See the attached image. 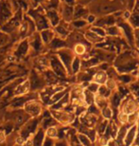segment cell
Wrapping results in <instances>:
<instances>
[{"mask_svg": "<svg viewBox=\"0 0 139 146\" xmlns=\"http://www.w3.org/2000/svg\"><path fill=\"white\" fill-rule=\"evenodd\" d=\"M32 19V21L35 24L36 31H44L46 29H49V22L45 15V10L43 9L42 6H39L37 8H32L30 9L27 13Z\"/></svg>", "mask_w": 139, "mask_h": 146, "instance_id": "cell-1", "label": "cell"}, {"mask_svg": "<svg viewBox=\"0 0 139 146\" xmlns=\"http://www.w3.org/2000/svg\"><path fill=\"white\" fill-rule=\"evenodd\" d=\"M15 10L9 0H0V27L13 16Z\"/></svg>", "mask_w": 139, "mask_h": 146, "instance_id": "cell-2", "label": "cell"}, {"mask_svg": "<svg viewBox=\"0 0 139 146\" xmlns=\"http://www.w3.org/2000/svg\"><path fill=\"white\" fill-rule=\"evenodd\" d=\"M45 15L49 22V25L53 26V27H57L58 23L60 21L57 11L54 9H48V10H45Z\"/></svg>", "mask_w": 139, "mask_h": 146, "instance_id": "cell-3", "label": "cell"}, {"mask_svg": "<svg viewBox=\"0 0 139 146\" xmlns=\"http://www.w3.org/2000/svg\"><path fill=\"white\" fill-rule=\"evenodd\" d=\"M26 110L30 115L37 116L41 112V106L39 104L35 103V102H30V103L26 104Z\"/></svg>", "mask_w": 139, "mask_h": 146, "instance_id": "cell-4", "label": "cell"}, {"mask_svg": "<svg viewBox=\"0 0 139 146\" xmlns=\"http://www.w3.org/2000/svg\"><path fill=\"white\" fill-rule=\"evenodd\" d=\"M40 36H41V39L43 42L45 44H49L54 39V33H53V31L50 30V29H46V30H44L41 31Z\"/></svg>", "mask_w": 139, "mask_h": 146, "instance_id": "cell-5", "label": "cell"}, {"mask_svg": "<svg viewBox=\"0 0 139 146\" xmlns=\"http://www.w3.org/2000/svg\"><path fill=\"white\" fill-rule=\"evenodd\" d=\"M28 48H30V42H28V39H24L19 44L15 54L17 56H23V55H25L28 52Z\"/></svg>", "mask_w": 139, "mask_h": 146, "instance_id": "cell-6", "label": "cell"}, {"mask_svg": "<svg viewBox=\"0 0 139 146\" xmlns=\"http://www.w3.org/2000/svg\"><path fill=\"white\" fill-rule=\"evenodd\" d=\"M50 63H51V66L55 70V72L58 73V74H60V75H62L63 73V68L62 64H61L56 58H52Z\"/></svg>", "mask_w": 139, "mask_h": 146, "instance_id": "cell-7", "label": "cell"}, {"mask_svg": "<svg viewBox=\"0 0 139 146\" xmlns=\"http://www.w3.org/2000/svg\"><path fill=\"white\" fill-rule=\"evenodd\" d=\"M28 89H30V82L26 81L25 83H23L22 84L18 86V87H17L15 90V93L16 94H23V93L28 92Z\"/></svg>", "mask_w": 139, "mask_h": 146, "instance_id": "cell-8", "label": "cell"}, {"mask_svg": "<svg viewBox=\"0 0 139 146\" xmlns=\"http://www.w3.org/2000/svg\"><path fill=\"white\" fill-rule=\"evenodd\" d=\"M9 41H10V35L8 33H4V31H0V48L6 45Z\"/></svg>", "mask_w": 139, "mask_h": 146, "instance_id": "cell-9", "label": "cell"}, {"mask_svg": "<svg viewBox=\"0 0 139 146\" xmlns=\"http://www.w3.org/2000/svg\"><path fill=\"white\" fill-rule=\"evenodd\" d=\"M135 131H136V127H134L132 128L131 131L128 133V135H127V138H126V144H130L131 142L132 141V139H134V137L135 135Z\"/></svg>", "mask_w": 139, "mask_h": 146, "instance_id": "cell-10", "label": "cell"}, {"mask_svg": "<svg viewBox=\"0 0 139 146\" xmlns=\"http://www.w3.org/2000/svg\"><path fill=\"white\" fill-rule=\"evenodd\" d=\"M95 81L98 84H103L106 81V74L103 72H99L95 76Z\"/></svg>", "mask_w": 139, "mask_h": 146, "instance_id": "cell-11", "label": "cell"}, {"mask_svg": "<svg viewBox=\"0 0 139 146\" xmlns=\"http://www.w3.org/2000/svg\"><path fill=\"white\" fill-rule=\"evenodd\" d=\"M134 107H135V106H134V102L130 101L126 104V106H125V108H124V111H125V113H132L135 109Z\"/></svg>", "mask_w": 139, "mask_h": 146, "instance_id": "cell-12", "label": "cell"}, {"mask_svg": "<svg viewBox=\"0 0 139 146\" xmlns=\"http://www.w3.org/2000/svg\"><path fill=\"white\" fill-rule=\"evenodd\" d=\"M49 44H50V46L52 48H62L63 42L60 39H53Z\"/></svg>", "mask_w": 139, "mask_h": 146, "instance_id": "cell-13", "label": "cell"}, {"mask_svg": "<svg viewBox=\"0 0 139 146\" xmlns=\"http://www.w3.org/2000/svg\"><path fill=\"white\" fill-rule=\"evenodd\" d=\"M72 13H73V11H72V9L70 7H68V6L63 10V15L65 19H67V20L70 19V17L72 15Z\"/></svg>", "mask_w": 139, "mask_h": 146, "instance_id": "cell-14", "label": "cell"}, {"mask_svg": "<svg viewBox=\"0 0 139 146\" xmlns=\"http://www.w3.org/2000/svg\"><path fill=\"white\" fill-rule=\"evenodd\" d=\"M42 139H43V132L40 131L38 133V135L35 137V139H34V146H40L42 143Z\"/></svg>", "mask_w": 139, "mask_h": 146, "instance_id": "cell-15", "label": "cell"}, {"mask_svg": "<svg viewBox=\"0 0 139 146\" xmlns=\"http://www.w3.org/2000/svg\"><path fill=\"white\" fill-rule=\"evenodd\" d=\"M75 51H76V53H77V54H80V55L83 54V53H84V51H85L84 46L80 45V44H79V45H77L76 46H75Z\"/></svg>", "mask_w": 139, "mask_h": 146, "instance_id": "cell-16", "label": "cell"}, {"mask_svg": "<svg viewBox=\"0 0 139 146\" xmlns=\"http://www.w3.org/2000/svg\"><path fill=\"white\" fill-rule=\"evenodd\" d=\"M30 1L33 8H37V7H39V6H42L43 7V3L45 2L46 0H30Z\"/></svg>", "mask_w": 139, "mask_h": 146, "instance_id": "cell-17", "label": "cell"}, {"mask_svg": "<svg viewBox=\"0 0 139 146\" xmlns=\"http://www.w3.org/2000/svg\"><path fill=\"white\" fill-rule=\"evenodd\" d=\"M57 130H56V128H54V127H50V128H48V130H47V136L48 137H50V138H54V137H56L57 136Z\"/></svg>", "mask_w": 139, "mask_h": 146, "instance_id": "cell-18", "label": "cell"}, {"mask_svg": "<svg viewBox=\"0 0 139 146\" xmlns=\"http://www.w3.org/2000/svg\"><path fill=\"white\" fill-rule=\"evenodd\" d=\"M84 95H85V100H86V102H87V103L90 104L92 102H93V95L91 94V92L85 91Z\"/></svg>", "mask_w": 139, "mask_h": 146, "instance_id": "cell-19", "label": "cell"}, {"mask_svg": "<svg viewBox=\"0 0 139 146\" xmlns=\"http://www.w3.org/2000/svg\"><path fill=\"white\" fill-rule=\"evenodd\" d=\"M119 118H120V121H121L126 122V121H127V119H128V116H127L126 114H121Z\"/></svg>", "mask_w": 139, "mask_h": 146, "instance_id": "cell-20", "label": "cell"}, {"mask_svg": "<svg viewBox=\"0 0 139 146\" xmlns=\"http://www.w3.org/2000/svg\"><path fill=\"white\" fill-rule=\"evenodd\" d=\"M5 133L3 132V131H1V132H0V142H3L5 141Z\"/></svg>", "mask_w": 139, "mask_h": 146, "instance_id": "cell-21", "label": "cell"}, {"mask_svg": "<svg viewBox=\"0 0 139 146\" xmlns=\"http://www.w3.org/2000/svg\"><path fill=\"white\" fill-rule=\"evenodd\" d=\"M53 144V142H52V141H50L49 139H46L45 141V146H50Z\"/></svg>", "mask_w": 139, "mask_h": 146, "instance_id": "cell-22", "label": "cell"}, {"mask_svg": "<svg viewBox=\"0 0 139 146\" xmlns=\"http://www.w3.org/2000/svg\"><path fill=\"white\" fill-rule=\"evenodd\" d=\"M90 89L92 90V91L93 92H95L96 91V90H97V84H91V86H90Z\"/></svg>", "mask_w": 139, "mask_h": 146, "instance_id": "cell-23", "label": "cell"}, {"mask_svg": "<svg viewBox=\"0 0 139 146\" xmlns=\"http://www.w3.org/2000/svg\"><path fill=\"white\" fill-rule=\"evenodd\" d=\"M136 143H137V145H139V138H138V139L136 141Z\"/></svg>", "mask_w": 139, "mask_h": 146, "instance_id": "cell-24", "label": "cell"}]
</instances>
